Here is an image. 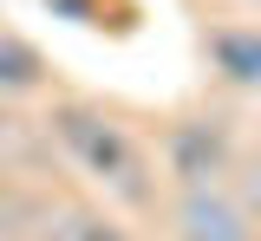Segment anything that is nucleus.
Wrapping results in <instances>:
<instances>
[{"mask_svg": "<svg viewBox=\"0 0 261 241\" xmlns=\"http://www.w3.org/2000/svg\"><path fill=\"white\" fill-rule=\"evenodd\" d=\"M46 241H130V235L111 215H98V208H59L46 222Z\"/></svg>", "mask_w": 261, "mask_h": 241, "instance_id": "obj_6", "label": "nucleus"}, {"mask_svg": "<svg viewBox=\"0 0 261 241\" xmlns=\"http://www.w3.org/2000/svg\"><path fill=\"white\" fill-rule=\"evenodd\" d=\"M53 137L72 150V163L85 176H98L105 189H118V196H144V157H137V143L124 137V124H111L105 111L92 104H59L53 111Z\"/></svg>", "mask_w": 261, "mask_h": 241, "instance_id": "obj_1", "label": "nucleus"}, {"mask_svg": "<svg viewBox=\"0 0 261 241\" xmlns=\"http://www.w3.org/2000/svg\"><path fill=\"white\" fill-rule=\"evenodd\" d=\"M209 59L228 85L261 92V26H216L209 33Z\"/></svg>", "mask_w": 261, "mask_h": 241, "instance_id": "obj_4", "label": "nucleus"}, {"mask_svg": "<svg viewBox=\"0 0 261 241\" xmlns=\"http://www.w3.org/2000/svg\"><path fill=\"white\" fill-rule=\"evenodd\" d=\"M222 170H228V137L216 131V124L190 117V124L170 131V176H176L183 189H216Z\"/></svg>", "mask_w": 261, "mask_h": 241, "instance_id": "obj_3", "label": "nucleus"}, {"mask_svg": "<svg viewBox=\"0 0 261 241\" xmlns=\"http://www.w3.org/2000/svg\"><path fill=\"white\" fill-rule=\"evenodd\" d=\"M39 85H46V59H39V46L0 26V98H33Z\"/></svg>", "mask_w": 261, "mask_h": 241, "instance_id": "obj_5", "label": "nucleus"}, {"mask_svg": "<svg viewBox=\"0 0 261 241\" xmlns=\"http://www.w3.org/2000/svg\"><path fill=\"white\" fill-rule=\"evenodd\" d=\"M176 241H255V215L228 189H183L176 196Z\"/></svg>", "mask_w": 261, "mask_h": 241, "instance_id": "obj_2", "label": "nucleus"}]
</instances>
